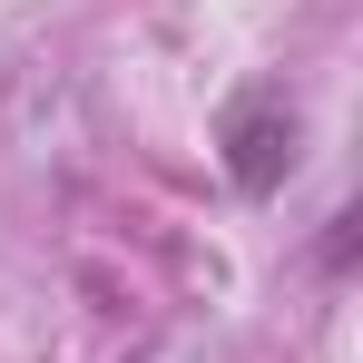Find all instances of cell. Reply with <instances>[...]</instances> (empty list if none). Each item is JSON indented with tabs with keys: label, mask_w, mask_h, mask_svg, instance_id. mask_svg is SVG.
<instances>
[{
	"label": "cell",
	"mask_w": 363,
	"mask_h": 363,
	"mask_svg": "<svg viewBox=\"0 0 363 363\" xmlns=\"http://www.w3.org/2000/svg\"><path fill=\"white\" fill-rule=\"evenodd\" d=\"M216 147H226L236 196H275L285 167H295V108H285V89H245L226 108V128H216Z\"/></svg>",
	"instance_id": "obj_1"
}]
</instances>
